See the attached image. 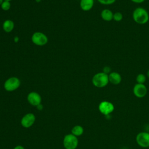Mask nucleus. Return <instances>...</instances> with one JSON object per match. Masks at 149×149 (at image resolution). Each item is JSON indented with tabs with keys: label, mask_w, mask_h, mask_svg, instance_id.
Masks as SVG:
<instances>
[{
	"label": "nucleus",
	"mask_w": 149,
	"mask_h": 149,
	"mask_svg": "<svg viewBox=\"0 0 149 149\" xmlns=\"http://www.w3.org/2000/svg\"><path fill=\"white\" fill-rule=\"evenodd\" d=\"M98 2L104 5H110L114 3L116 0H97Z\"/></svg>",
	"instance_id": "obj_19"
},
{
	"label": "nucleus",
	"mask_w": 149,
	"mask_h": 149,
	"mask_svg": "<svg viewBox=\"0 0 149 149\" xmlns=\"http://www.w3.org/2000/svg\"><path fill=\"white\" fill-rule=\"evenodd\" d=\"M36 121V116L33 113H27L24 115L21 119L20 123L22 127L29 128L31 127Z\"/></svg>",
	"instance_id": "obj_8"
},
{
	"label": "nucleus",
	"mask_w": 149,
	"mask_h": 149,
	"mask_svg": "<svg viewBox=\"0 0 149 149\" xmlns=\"http://www.w3.org/2000/svg\"><path fill=\"white\" fill-rule=\"evenodd\" d=\"M130 1L136 3H143L145 0H130Z\"/></svg>",
	"instance_id": "obj_21"
},
{
	"label": "nucleus",
	"mask_w": 149,
	"mask_h": 149,
	"mask_svg": "<svg viewBox=\"0 0 149 149\" xmlns=\"http://www.w3.org/2000/svg\"><path fill=\"white\" fill-rule=\"evenodd\" d=\"M14 41H15V42H17V41H19V38H18V37H15L14 38Z\"/></svg>",
	"instance_id": "obj_24"
},
{
	"label": "nucleus",
	"mask_w": 149,
	"mask_h": 149,
	"mask_svg": "<svg viewBox=\"0 0 149 149\" xmlns=\"http://www.w3.org/2000/svg\"><path fill=\"white\" fill-rule=\"evenodd\" d=\"M4 1H9V2H10V1H11L12 0H4Z\"/></svg>",
	"instance_id": "obj_28"
},
{
	"label": "nucleus",
	"mask_w": 149,
	"mask_h": 149,
	"mask_svg": "<svg viewBox=\"0 0 149 149\" xmlns=\"http://www.w3.org/2000/svg\"><path fill=\"white\" fill-rule=\"evenodd\" d=\"M11 7V3L9 1H3L2 4L1 5V9L4 10V11H7L9 10L10 9Z\"/></svg>",
	"instance_id": "obj_17"
},
{
	"label": "nucleus",
	"mask_w": 149,
	"mask_h": 149,
	"mask_svg": "<svg viewBox=\"0 0 149 149\" xmlns=\"http://www.w3.org/2000/svg\"><path fill=\"white\" fill-rule=\"evenodd\" d=\"M136 80L137 83L144 84L146 81V76L145 74L143 73H140L136 76Z\"/></svg>",
	"instance_id": "obj_16"
},
{
	"label": "nucleus",
	"mask_w": 149,
	"mask_h": 149,
	"mask_svg": "<svg viewBox=\"0 0 149 149\" xmlns=\"http://www.w3.org/2000/svg\"><path fill=\"white\" fill-rule=\"evenodd\" d=\"M94 3V0H80V6L83 10L88 11L93 8Z\"/></svg>",
	"instance_id": "obj_12"
},
{
	"label": "nucleus",
	"mask_w": 149,
	"mask_h": 149,
	"mask_svg": "<svg viewBox=\"0 0 149 149\" xmlns=\"http://www.w3.org/2000/svg\"><path fill=\"white\" fill-rule=\"evenodd\" d=\"M113 12L109 9H104L101 12V18L106 22H110L113 20Z\"/></svg>",
	"instance_id": "obj_13"
},
{
	"label": "nucleus",
	"mask_w": 149,
	"mask_h": 149,
	"mask_svg": "<svg viewBox=\"0 0 149 149\" xmlns=\"http://www.w3.org/2000/svg\"><path fill=\"white\" fill-rule=\"evenodd\" d=\"M41 1V0H36V1L37 2H40Z\"/></svg>",
	"instance_id": "obj_27"
},
{
	"label": "nucleus",
	"mask_w": 149,
	"mask_h": 149,
	"mask_svg": "<svg viewBox=\"0 0 149 149\" xmlns=\"http://www.w3.org/2000/svg\"><path fill=\"white\" fill-rule=\"evenodd\" d=\"M136 141L141 147H149V132H141L139 133L136 137Z\"/></svg>",
	"instance_id": "obj_6"
},
{
	"label": "nucleus",
	"mask_w": 149,
	"mask_h": 149,
	"mask_svg": "<svg viewBox=\"0 0 149 149\" xmlns=\"http://www.w3.org/2000/svg\"><path fill=\"white\" fill-rule=\"evenodd\" d=\"M27 100L28 102L34 107H37L38 105L41 104L42 101L41 95L35 91L29 93L27 96Z\"/></svg>",
	"instance_id": "obj_10"
},
{
	"label": "nucleus",
	"mask_w": 149,
	"mask_h": 149,
	"mask_svg": "<svg viewBox=\"0 0 149 149\" xmlns=\"http://www.w3.org/2000/svg\"><path fill=\"white\" fill-rule=\"evenodd\" d=\"M48 37L42 32H35L31 36V41L37 46H44L48 42Z\"/></svg>",
	"instance_id": "obj_5"
},
{
	"label": "nucleus",
	"mask_w": 149,
	"mask_h": 149,
	"mask_svg": "<svg viewBox=\"0 0 149 149\" xmlns=\"http://www.w3.org/2000/svg\"><path fill=\"white\" fill-rule=\"evenodd\" d=\"M133 20L139 24H144L149 20V14L147 10L141 7L136 8L132 14Z\"/></svg>",
	"instance_id": "obj_1"
},
{
	"label": "nucleus",
	"mask_w": 149,
	"mask_h": 149,
	"mask_svg": "<svg viewBox=\"0 0 149 149\" xmlns=\"http://www.w3.org/2000/svg\"><path fill=\"white\" fill-rule=\"evenodd\" d=\"M21 81L17 77H10L4 83L3 87L5 90L9 92H12L17 90L20 86Z\"/></svg>",
	"instance_id": "obj_4"
},
{
	"label": "nucleus",
	"mask_w": 149,
	"mask_h": 149,
	"mask_svg": "<svg viewBox=\"0 0 149 149\" xmlns=\"http://www.w3.org/2000/svg\"><path fill=\"white\" fill-rule=\"evenodd\" d=\"M13 149H25L24 147L21 145H17L16 146H15Z\"/></svg>",
	"instance_id": "obj_22"
},
{
	"label": "nucleus",
	"mask_w": 149,
	"mask_h": 149,
	"mask_svg": "<svg viewBox=\"0 0 149 149\" xmlns=\"http://www.w3.org/2000/svg\"><path fill=\"white\" fill-rule=\"evenodd\" d=\"M98 110L101 113L107 116L111 114L115 109L113 104L108 101H101L98 105Z\"/></svg>",
	"instance_id": "obj_7"
},
{
	"label": "nucleus",
	"mask_w": 149,
	"mask_h": 149,
	"mask_svg": "<svg viewBox=\"0 0 149 149\" xmlns=\"http://www.w3.org/2000/svg\"><path fill=\"white\" fill-rule=\"evenodd\" d=\"M3 1H4V0H0V5L2 4V3L3 2Z\"/></svg>",
	"instance_id": "obj_26"
},
{
	"label": "nucleus",
	"mask_w": 149,
	"mask_h": 149,
	"mask_svg": "<svg viewBox=\"0 0 149 149\" xmlns=\"http://www.w3.org/2000/svg\"><path fill=\"white\" fill-rule=\"evenodd\" d=\"M102 72L107 74H109L112 71H111V69L109 66H106L105 67H104L103 68V70H102Z\"/></svg>",
	"instance_id": "obj_20"
},
{
	"label": "nucleus",
	"mask_w": 149,
	"mask_h": 149,
	"mask_svg": "<svg viewBox=\"0 0 149 149\" xmlns=\"http://www.w3.org/2000/svg\"><path fill=\"white\" fill-rule=\"evenodd\" d=\"M122 19H123V15L122 13L119 12H116L113 13V20H114L115 22H119L122 21Z\"/></svg>",
	"instance_id": "obj_18"
},
{
	"label": "nucleus",
	"mask_w": 149,
	"mask_h": 149,
	"mask_svg": "<svg viewBox=\"0 0 149 149\" xmlns=\"http://www.w3.org/2000/svg\"><path fill=\"white\" fill-rule=\"evenodd\" d=\"M133 94L137 98L144 97L147 93V88L144 84L136 83L133 88Z\"/></svg>",
	"instance_id": "obj_9"
},
{
	"label": "nucleus",
	"mask_w": 149,
	"mask_h": 149,
	"mask_svg": "<svg viewBox=\"0 0 149 149\" xmlns=\"http://www.w3.org/2000/svg\"><path fill=\"white\" fill-rule=\"evenodd\" d=\"M84 133V128L80 125H76L71 130V133L76 137L81 136Z\"/></svg>",
	"instance_id": "obj_15"
},
{
	"label": "nucleus",
	"mask_w": 149,
	"mask_h": 149,
	"mask_svg": "<svg viewBox=\"0 0 149 149\" xmlns=\"http://www.w3.org/2000/svg\"><path fill=\"white\" fill-rule=\"evenodd\" d=\"M15 27L14 22L10 19L5 20L2 24V29L6 33L11 32Z\"/></svg>",
	"instance_id": "obj_14"
},
{
	"label": "nucleus",
	"mask_w": 149,
	"mask_h": 149,
	"mask_svg": "<svg viewBox=\"0 0 149 149\" xmlns=\"http://www.w3.org/2000/svg\"><path fill=\"white\" fill-rule=\"evenodd\" d=\"M79 144L77 137L70 134H66L63 139V146L65 149H76Z\"/></svg>",
	"instance_id": "obj_3"
},
{
	"label": "nucleus",
	"mask_w": 149,
	"mask_h": 149,
	"mask_svg": "<svg viewBox=\"0 0 149 149\" xmlns=\"http://www.w3.org/2000/svg\"><path fill=\"white\" fill-rule=\"evenodd\" d=\"M108 74L103 72H98L94 74L92 78L93 84L97 88H103L109 83Z\"/></svg>",
	"instance_id": "obj_2"
},
{
	"label": "nucleus",
	"mask_w": 149,
	"mask_h": 149,
	"mask_svg": "<svg viewBox=\"0 0 149 149\" xmlns=\"http://www.w3.org/2000/svg\"><path fill=\"white\" fill-rule=\"evenodd\" d=\"M36 107H37V109L38 110H39V111H41V110L43 109V105H42L41 104L38 105Z\"/></svg>",
	"instance_id": "obj_23"
},
{
	"label": "nucleus",
	"mask_w": 149,
	"mask_h": 149,
	"mask_svg": "<svg viewBox=\"0 0 149 149\" xmlns=\"http://www.w3.org/2000/svg\"><path fill=\"white\" fill-rule=\"evenodd\" d=\"M109 82L114 85H118L122 81L121 75L116 72H111L108 74Z\"/></svg>",
	"instance_id": "obj_11"
},
{
	"label": "nucleus",
	"mask_w": 149,
	"mask_h": 149,
	"mask_svg": "<svg viewBox=\"0 0 149 149\" xmlns=\"http://www.w3.org/2000/svg\"><path fill=\"white\" fill-rule=\"evenodd\" d=\"M147 77H148L149 78V70L147 72Z\"/></svg>",
	"instance_id": "obj_25"
}]
</instances>
